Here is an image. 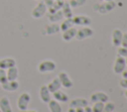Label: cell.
<instances>
[{"mask_svg": "<svg viewBox=\"0 0 127 112\" xmlns=\"http://www.w3.org/2000/svg\"><path fill=\"white\" fill-rule=\"evenodd\" d=\"M36 1H41V0H36Z\"/></svg>", "mask_w": 127, "mask_h": 112, "instance_id": "43", "label": "cell"}, {"mask_svg": "<svg viewBox=\"0 0 127 112\" xmlns=\"http://www.w3.org/2000/svg\"><path fill=\"white\" fill-rule=\"evenodd\" d=\"M122 36H123V33H122L121 30H119V29H114L113 30L112 35H111V42H112V45L114 47H120Z\"/></svg>", "mask_w": 127, "mask_h": 112, "instance_id": "9", "label": "cell"}, {"mask_svg": "<svg viewBox=\"0 0 127 112\" xmlns=\"http://www.w3.org/2000/svg\"><path fill=\"white\" fill-rule=\"evenodd\" d=\"M120 46H121V47H123V48H127V33L123 34Z\"/></svg>", "mask_w": 127, "mask_h": 112, "instance_id": "31", "label": "cell"}, {"mask_svg": "<svg viewBox=\"0 0 127 112\" xmlns=\"http://www.w3.org/2000/svg\"><path fill=\"white\" fill-rule=\"evenodd\" d=\"M7 75H6V69L0 68V84H3L7 81Z\"/></svg>", "mask_w": 127, "mask_h": 112, "instance_id": "29", "label": "cell"}, {"mask_svg": "<svg viewBox=\"0 0 127 112\" xmlns=\"http://www.w3.org/2000/svg\"><path fill=\"white\" fill-rule=\"evenodd\" d=\"M46 32L48 35H53V34H57L58 32H60V25L56 24V23H52L48 26H46Z\"/></svg>", "mask_w": 127, "mask_h": 112, "instance_id": "24", "label": "cell"}, {"mask_svg": "<svg viewBox=\"0 0 127 112\" xmlns=\"http://www.w3.org/2000/svg\"><path fill=\"white\" fill-rule=\"evenodd\" d=\"M61 11H62L63 16L64 18H72L73 17V14H72V11H71V7L69 6L68 1H64V4H63V7H62Z\"/></svg>", "mask_w": 127, "mask_h": 112, "instance_id": "17", "label": "cell"}, {"mask_svg": "<svg viewBox=\"0 0 127 112\" xmlns=\"http://www.w3.org/2000/svg\"><path fill=\"white\" fill-rule=\"evenodd\" d=\"M86 105H88V101L84 98H75V99H72L70 102H69V105L68 107H71V108H77V107H85Z\"/></svg>", "mask_w": 127, "mask_h": 112, "instance_id": "12", "label": "cell"}, {"mask_svg": "<svg viewBox=\"0 0 127 112\" xmlns=\"http://www.w3.org/2000/svg\"><path fill=\"white\" fill-rule=\"evenodd\" d=\"M107 100H108V96H107L105 93H103V92H94V93H92L91 96H90V101H91V102L100 101V102L105 103Z\"/></svg>", "mask_w": 127, "mask_h": 112, "instance_id": "13", "label": "cell"}, {"mask_svg": "<svg viewBox=\"0 0 127 112\" xmlns=\"http://www.w3.org/2000/svg\"><path fill=\"white\" fill-rule=\"evenodd\" d=\"M50 90L48 89V86L47 85H42L40 87V90H39V96L41 98V100L45 103H48L50 100H51V94H50Z\"/></svg>", "mask_w": 127, "mask_h": 112, "instance_id": "11", "label": "cell"}, {"mask_svg": "<svg viewBox=\"0 0 127 112\" xmlns=\"http://www.w3.org/2000/svg\"><path fill=\"white\" fill-rule=\"evenodd\" d=\"M125 62H126V64H127V57H125Z\"/></svg>", "mask_w": 127, "mask_h": 112, "instance_id": "39", "label": "cell"}, {"mask_svg": "<svg viewBox=\"0 0 127 112\" xmlns=\"http://www.w3.org/2000/svg\"><path fill=\"white\" fill-rule=\"evenodd\" d=\"M73 25H74V24H73L72 18H65V20L61 23V25H60V30H61L62 32H64V31H65V30L71 28Z\"/></svg>", "mask_w": 127, "mask_h": 112, "instance_id": "23", "label": "cell"}, {"mask_svg": "<svg viewBox=\"0 0 127 112\" xmlns=\"http://www.w3.org/2000/svg\"><path fill=\"white\" fill-rule=\"evenodd\" d=\"M116 6V3L114 2V0L112 1H104L101 4H94L92 6L94 11H97L100 14H106L107 12L112 11Z\"/></svg>", "mask_w": 127, "mask_h": 112, "instance_id": "1", "label": "cell"}, {"mask_svg": "<svg viewBox=\"0 0 127 112\" xmlns=\"http://www.w3.org/2000/svg\"><path fill=\"white\" fill-rule=\"evenodd\" d=\"M47 18H48V20H49L50 22H52V23H57V22L61 21V20L64 18V16H63L62 11L60 10V11H57V12H54V13H48V14H47Z\"/></svg>", "mask_w": 127, "mask_h": 112, "instance_id": "19", "label": "cell"}, {"mask_svg": "<svg viewBox=\"0 0 127 112\" xmlns=\"http://www.w3.org/2000/svg\"><path fill=\"white\" fill-rule=\"evenodd\" d=\"M121 74H122V78H126L127 79V70H123L122 72H121Z\"/></svg>", "mask_w": 127, "mask_h": 112, "instance_id": "35", "label": "cell"}, {"mask_svg": "<svg viewBox=\"0 0 127 112\" xmlns=\"http://www.w3.org/2000/svg\"><path fill=\"white\" fill-rule=\"evenodd\" d=\"M56 1H62V0H56Z\"/></svg>", "mask_w": 127, "mask_h": 112, "instance_id": "42", "label": "cell"}, {"mask_svg": "<svg viewBox=\"0 0 127 112\" xmlns=\"http://www.w3.org/2000/svg\"><path fill=\"white\" fill-rule=\"evenodd\" d=\"M53 96H54L55 100H57V101L66 102V101L68 100V96H67L64 92L61 91L60 89H59V90H57V91H55V92H53Z\"/></svg>", "mask_w": 127, "mask_h": 112, "instance_id": "21", "label": "cell"}, {"mask_svg": "<svg viewBox=\"0 0 127 112\" xmlns=\"http://www.w3.org/2000/svg\"><path fill=\"white\" fill-rule=\"evenodd\" d=\"M48 106L51 112H62V107L60 105V103L57 100H50L48 102Z\"/></svg>", "mask_w": 127, "mask_h": 112, "instance_id": "22", "label": "cell"}, {"mask_svg": "<svg viewBox=\"0 0 127 112\" xmlns=\"http://www.w3.org/2000/svg\"><path fill=\"white\" fill-rule=\"evenodd\" d=\"M43 2H44V4L47 6V8H49L50 6H52L53 5V3L55 2V0H42Z\"/></svg>", "mask_w": 127, "mask_h": 112, "instance_id": "33", "label": "cell"}, {"mask_svg": "<svg viewBox=\"0 0 127 112\" xmlns=\"http://www.w3.org/2000/svg\"><path fill=\"white\" fill-rule=\"evenodd\" d=\"M19 112H37L36 110H27V109H25V110H19Z\"/></svg>", "mask_w": 127, "mask_h": 112, "instance_id": "37", "label": "cell"}, {"mask_svg": "<svg viewBox=\"0 0 127 112\" xmlns=\"http://www.w3.org/2000/svg\"><path fill=\"white\" fill-rule=\"evenodd\" d=\"M103 106H104V103L103 102H100V101L93 102V105L91 107V110H92V112H102Z\"/></svg>", "mask_w": 127, "mask_h": 112, "instance_id": "26", "label": "cell"}, {"mask_svg": "<svg viewBox=\"0 0 127 112\" xmlns=\"http://www.w3.org/2000/svg\"><path fill=\"white\" fill-rule=\"evenodd\" d=\"M58 77H59V79H60V81H61L62 86L65 87V88H69V87L72 86V81H71V79L69 78V76H68V74H67L66 72L61 71V72L58 74Z\"/></svg>", "mask_w": 127, "mask_h": 112, "instance_id": "8", "label": "cell"}, {"mask_svg": "<svg viewBox=\"0 0 127 112\" xmlns=\"http://www.w3.org/2000/svg\"><path fill=\"white\" fill-rule=\"evenodd\" d=\"M0 110L2 112H12L10 101L6 96H3L0 98Z\"/></svg>", "mask_w": 127, "mask_h": 112, "instance_id": "15", "label": "cell"}, {"mask_svg": "<svg viewBox=\"0 0 127 112\" xmlns=\"http://www.w3.org/2000/svg\"><path fill=\"white\" fill-rule=\"evenodd\" d=\"M31 101V96L28 92H23L19 95L17 99V107L19 110H25L28 109V105Z\"/></svg>", "mask_w": 127, "mask_h": 112, "instance_id": "4", "label": "cell"}, {"mask_svg": "<svg viewBox=\"0 0 127 112\" xmlns=\"http://www.w3.org/2000/svg\"><path fill=\"white\" fill-rule=\"evenodd\" d=\"M67 112H75V110H74V108L69 107V108H68V110H67Z\"/></svg>", "mask_w": 127, "mask_h": 112, "instance_id": "38", "label": "cell"}, {"mask_svg": "<svg viewBox=\"0 0 127 112\" xmlns=\"http://www.w3.org/2000/svg\"><path fill=\"white\" fill-rule=\"evenodd\" d=\"M18 87H19V82L17 80H7L5 83L1 84V88L5 91H9V92L17 90Z\"/></svg>", "mask_w": 127, "mask_h": 112, "instance_id": "10", "label": "cell"}, {"mask_svg": "<svg viewBox=\"0 0 127 112\" xmlns=\"http://www.w3.org/2000/svg\"><path fill=\"white\" fill-rule=\"evenodd\" d=\"M83 109H84V112H92L91 107H89L88 105H86L85 107H83Z\"/></svg>", "mask_w": 127, "mask_h": 112, "instance_id": "34", "label": "cell"}, {"mask_svg": "<svg viewBox=\"0 0 127 112\" xmlns=\"http://www.w3.org/2000/svg\"><path fill=\"white\" fill-rule=\"evenodd\" d=\"M86 0H68V4L71 8H76L78 6H82L85 4Z\"/></svg>", "mask_w": 127, "mask_h": 112, "instance_id": "27", "label": "cell"}, {"mask_svg": "<svg viewBox=\"0 0 127 112\" xmlns=\"http://www.w3.org/2000/svg\"><path fill=\"white\" fill-rule=\"evenodd\" d=\"M93 31L91 28H89L88 26H82V28H80L79 30H76V34H75V39L78 41H82L90 36H92Z\"/></svg>", "mask_w": 127, "mask_h": 112, "instance_id": "5", "label": "cell"}, {"mask_svg": "<svg viewBox=\"0 0 127 112\" xmlns=\"http://www.w3.org/2000/svg\"><path fill=\"white\" fill-rule=\"evenodd\" d=\"M6 75H7V79L8 80H16L18 75H19V71L16 65L9 67L8 69H6Z\"/></svg>", "mask_w": 127, "mask_h": 112, "instance_id": "18", "label": "cell"}, {"mask_svg": "<svg viewBox=\"0 0 127 112\" xmlns=\"http://www.w3.org/2000/svg\"><path fill=\"white\" fill-rule=\"evenodd\" d=\"M126 66V62H125V57L121 56H117L115 60H114V64H113V71L115 73H121Z\"/></svg>", "mask_w": 127, "mask_h": 112, "instance_id": "6", "label": "cell"}, {"mask_svg": "<svg viewBox=\"0 0 127 112\" xmlns=\"http://www.w3.org/2000/svg\"><path fill=\"white\" fill-rule=\"evenodd\" d=\"M14 65H16V60L12 57H5L0 59V68L2 69H8Z\"/></svg>", "mask_w": 127, "mask_h": 112, "instance_id": "14", "label": "cell"}, {"mask_svg": "<svg viewBox=\"0 0 127 112\" xmlns=\"http://www.w3.org/2000/svg\"><path fill=\"white\" fill-rule=\"evenodd\" d=\"M117 53H118L119 56H121L123 57H127V48H123V47L118 48Z\"/></svg>", "mask_w": 127, "mask_h": 112, "instance_id": "30", "label": "cell"}, {"mask_svg": "<svg viewBox=\"0 0 127 112\" xmlns=\"http://www.w3.org/2000/svg\"><path fill=\"white\" fill-rule=\"evenodd\" d=\"M125 96L127 97V89H126V92H125Z\"/></svg>", "mask_w": 127, "mask_h": 112, "instance_id": "40", "label": "cell"}, {"mask_svg": "<svg viewBox=\"0 0 127 112\" xmlns=\"http://www.w3.org/2000/svg\"><path fill=\"white\" fill-rule=\"evenodd\" d=\"M0 112H2V111H1V110H0Z\"/></svg>", "mask_w": 127, "mask_h": 112, "instance_id": "44", "label": "cell"}, {"mask_svg": "<svg viewBox=\"0 0 127 112\" xmlns=\"http://www.w3.org/2000/svg\"><path fill=\"white\" fill-rule=\"evenodd\" d=\"M75 34H76V29L73 28V27H71V28H69V29H67V30H65V31L63 32V34H62V39H63L64 41H65V42H68V41H70L72 38L75 37Z\"/></svg>", "mask_w": 127, "mask_h": 112, "instance_id": "16", "label": "cell"}, {"mask_svg": "<svg viewBox=\"0 0 127 112\" xmlns=\"http://www.w3.org/2000/svg\"><path fill=\"white\" fill-rule=\"evenodd\" d=\"M48 89L50 90V92H55V91H57V90H59L60 88H61V86H62V84H61V81H60V79H59V77H56V78H54L48 85Z\"/></svg>", "mask_w": 127, "mask_h": 112, "instance_id": "20", "label": "cell"}, {"mask_svg": "<svg viewBox=\"0 0 127 112\" xmlns=\"http://www.w3.org/2000/svg\"><path fill=\"white\" fill-rule=\"evenodd\" d=\"M75 112H84V109L82 107H77L75 108Z\"/></svg>", "mask_w": 127, "mask_h": 112, "instance_id": "36", "label": "cell"}, {"mask_svg": "<svg viewBox=\"0 0 127 112\" xmlns=\"http://www.w3.org/2000/svg\"><path fill=\"white\" fill-rule=\"evenodd\" d=\"M119 84H120V86H121V87H123V88H126V89H127V79H126V78H122V79H120Z\"/></svg>", "mask_w": 127, "mask_h": 112, "instance_id": "32", "label": "cell"}, {"mask_svg": "<svg viewBox=\"0 0 127 112\" xmlns=\"http://www.w3.org/2000/svg\"><path fill=\"white\" fill-rule=\"evenodd\" d=\"M57 65L55 63V61L51 60V59H45L42 60L39 64H38V70L40 72H51L54 71L56 69Z\"/></svg>", "mask_w": 127, "mask_h": 112, "instance_id": "3", "label": "cell"}, {"mask_svg": "<svg viewBox=\"0 0 127 112\" xmlns=\"http://www.w3.org/2000/svg\"><path fill=\"white\" fill-rule=\"evenodd\" d=\"M47 10H48L47 6H46V5L44 4V2L41 0V1H39V3L33 8L32 12H31V15H32L33 18L39 19V18L43 17V16L47 13Z\"/></svg>", "mask_w": 127, "mask_h": 112, "instance_id": "2", "label": "cell"}, {"mask_svg": "<svg viewBox=\"0 0 127 112\" xmlns=\"http://www.w3.org/2000/svg\"><path fill=\"white\" fill-rule=\"evenodd\" d=\"M72 21H73L74 25H78V26H88L91 24V19L85 15L74 16V17H72Z\"/></svg>", "mask_w": 127, "mask_h": 112, "instance_id": "7", "label": "cell"}, {"mask_svg": "<svg viewBox=\"0 0 127 112\" xmlns=\"http://www.w3.org/2000/svg\"><path fill=\"white\" fill-rule=\"evenodd\" d=\"M63 4H64V0H62V1H56L55 0L53 5L48 8V13H54V12L60 11L63 7Z\"/></svg>", "mask_w": 127, "mask_h": 112, "instance_id": "25", "label": "cell"}, {"mask_svg": "<svg viewBox=\"0 0 127 112\" xmlns=\"http://www.w3.org/2000/svg\"><path fill=\"white\" fill-rule=\"evenodd\" d=\"M114 109H115L114 103H112V102H106L104 104V106H103L102 112H112Z\"/></svg>", "mask_w": 127, "mask_h": 112, "instance_id": "28", "label": "cell"}, {"mask_svg": "<svg viewBox=\"0 0 127 112\" xmlns=\"http://www.w3.org/2000/svg\"><path fill=\"white\" fill-rule=\"evenodd\" d=\"M103 1H112V0H103Z\"/></svg>", "mask_w": 127, "mask_h": 112, "instance_id": "41", "label": "cell"}]
</instances>
